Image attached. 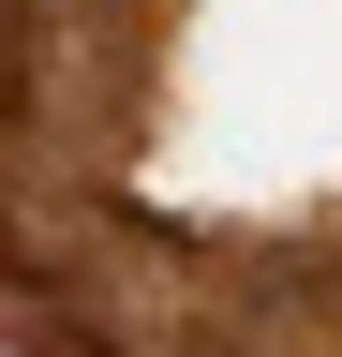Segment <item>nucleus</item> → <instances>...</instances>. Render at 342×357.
<instances>
[{
    "label": "nucleus",
    "instance_id": "nucleus-1",
    "mask_svg": "<svg viewBox=\"0 0 342 357\" xmlns=\"http://www.w3.org/2000/svg\"><path fill=\"white\" fill-rule=\"evenodd\" d=\"M15 60H30V0H0V134H15Z\"/></svg>",
    "mask_w": 342,
    "mask_h": 357
}]
</instances>
